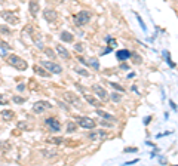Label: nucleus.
I'll return each instance as SVG.
<instances>
[{
  "mask_svg": "<svg viewBox=\"0 0 178 166\" xmlns=\"http://www.w3.org/2000/svg\"><path fill=\"white\" fill-rule=\"evenodd\" d=\"M137 151H138L137 147H126L123 150V153H137Z\"/></svg>",
  "mask_w": 178,
  "mask_h": 166,
  "instance_id": "36",
  "label": "nucleus"
},
{
  "mask_svg": "<svg viewBox=\"0 0 178 166\" xmlns=\"http://www.w3.org/2000/svg\"><path fill=\"white\" fill-rule=\"evenodd\" d=\"M132 58H134V64H141V62H143L141 56H140L138 53H132Z\"/></svg>",
  "mask_w": 178,
  "mask_h": 166,
  "instance_id": "35",
  "label": "nucleus"
},
{
  "mask_svg": "<svg viewBox=\"0 0 178 166\" xmlns=\"http://www.w3.org/2000/svg\"><path fill=\"white\" fill-rule=\"evenodd\" d=\"M16 89H18L20 92H22V91L25 89V86H24V85H18V87H16Z\"/></svg>",
  "mask_w": 178,
  "mask_h": 166,
  "instance_id": "43",
  "label": "nucleus"
},
{
  "mask_svg": "<svg viewBox=\"0 0 178 166\" xmlns=\"http://www.w3.org/2000/svg\"><path fill=\"white\" fill-rule=\"evenodd\" d=\"M110 100L113 101V102H119V101L122 100V95H120V93L113 92V93H111V95H110Z\"/></svg>",
  "mask_w": 178,
  "mask_h": 166,
  "instance_id": "27",
  "label": "nucleus"
},
{
  "mask_svg": "<svg viewBox=\"0 0 178 166\" xmlns=\"http://www.w3.org/2000/svg\"><path fill=\"white\" fill-rule=\"evenodd\" d=\"M7 104H9V100L3 93H0V105H7Z\"/></svg>",
  "mask_w": 178,
  "mask_h": 166,
  "instance_id": "33",
  "label": "nucleus"
},
{
  "mask_svg": "<svg viewBox=\"0 0 178 166\" xmlns=\"http://www.w3.org/2000/svg\"><path fill=\"white\" fill-rule=\"evenodd\" d=\"M101 125H103V126H111L110 123H105V122H101Z\"/></svg>",
  "mask_w": 178,
  "mask_h": 166,
  "instance_id": "45",
  "label": "nucleus"
},
{
  "mask_svg": "<svg viewBox=\"0 0 178 166\" xmlns=\"http://www.w3.org/2000/svg\"><path fill=\"white\" fill-rule=\"evenodd\" d=\"M85 100H86V102H88V104L96 107V108H98V107H101V101L96 100V98H94L92 95H88V93H86V95H85Z\"/></svg>",
  "mask_w": 178,
  "mask_h": 166,
  "instance_id": "15",
  "label": "nucleus"
},
{
  "mask_svg": "<svg viewBox=\"0 0 178 166\" xmlns=\"http://www.w3.org/2000/svg\"><path fill=\"white\" fill-rule=\"evenodd\" d=\"M0 33L2 34H11V30L6 25H0Z\"/></svg>",
  "mask_w": 178,
  "mask_h": 166,
  "instance_id": "38",
  "label": "nucleus"
},
{
  "mask_svg": "<svg viewBox=\"0 0 178 166\" xmlns=\"http://www.w3.org/2000/svg\"><path fill=\"white\" fill-rule=\"evenodd\" d=\"M77 125L82 126L83 129H95V126H96L95 120H92L91 117H85V116H80L77 119Z\"/></svg>",
  "mask_w": 178,
  "mask_h": 166,
  "instance_id": "5",
  "label": "nucleus"
},
{
  "mask_svg": "<svg viewBox=\"0 0 178 166\" xmlns=\"http://www.w3.org/2000/svg\"><path fill=\"white\" fill-rule=\"evenodd\" d=\"M33 42L39 49H43V40H42V36L39 33H33Z\"/></svg>",
  "mask_w": 178,
  "mask_h": 166,
  "instance_id": "20",
  "label": "nucleus"
},
{
  "mask_svg": "<svg viewBox=\"0 0 178 166\" xmlns=\"http://www.w3.org/2000/svg\"><path fill=\"white\" fill-rule=\"evenodd\" d=\"M86 65L92 67L94 70H100V62H98V58H89Z\"/></svg>",
  "mask_w": 178,
  "mask_h": 166,
  "instance_id": "21",
  "label": "nucleus"
},
{
  "mask_svg": "<svg viewBox=\"0 0 178 166\" xmlns=\"http://www.w3.org/2000/svg\"><path fill=\"white\" fill-rule=\"evenodd\" d=\"M163 55H165V60H166V62L169 64V67H171V68H174V67H175V64L172 62L171 56H169V52H168V51H165V52H163Z\"/></svg>",
  "mask_w": 178,
  "mask_h": 166,
  "instance_id": "28",
  "label": "nucleus"
},
{
  "mask_svg": "<svg viewBox=\"0 0 178 166\" xmlns=\"http://www.w3.org/2000/svg\"><path fill=\"white\" fill-rule=\"evenodd\" d=\"M60 37H61V40H62V42H65V43H71V42L74 40V37H73V34L69 33V31H62Z\"/></svg>",
  "mask_w": 178,
  "mask_h": 166,
  "instance_id": "19",
  "label": "nucleus"
},
{
  "mask_svg": "<svg viewBox=\"0 0 178 166\" xmlns=\"http://www.w3.org/2000/svg\"><path fill=\"white\" fill-rule=\"evenodd\" d=\"M91 20V13L88 11H80L79 13H76L74 15V24L76 27H83L86 25Z\"/></svg>",
  "mask_w": 178,
  "mask_h": 166,
  "instance_id": "3",
  "label": "nucleus"
},
{
  "mask_svg": "<svg viewBox=\"0 0 178 166\" xmlns=\"http://www.w3.org/2000/svg\"><path fill=\"white\" fill-rule=\"evenodd\" d=\"M135 16H137V20H138V22H140V27H141V30L143 31H147V27H145V24H144V21H143V18L138 15L137 12H135Z\"/></svg>",
  "mask_w": 178,
  "mask_h": 166,
  "instance_id": "29",
  "label": "nucleus"
},
{
  "mask_svg": "<svg viewBox=\"0 0 178 166\" xmlns=\"http://www.w3.org/2000/svg\"><path fill=\"white\" fill-rule=\"evenodd\" d=\"M42 67H43L45 70H49V73H54V74L62 73L61 65H58L56 62H52V61H42Z\"/></svg>",
  "mask_w": 178,
  "mask_h": 166,
  "instance_id": "4",
  "label": "nucleus"
},
{
  "mask_svg": "<svg viewBox=\"0 0 178 166\" xmlns=\"http://www.w3.org/2000/svg\"><path fill=\"white\" fill-rule=\"evenodd\" d=\"M74 71L77 74H80V76H83V77H89V71H86L85 68H80V67H76Z\"/></svg>",
  "mask_w": 178,
  "mask_h": 166,
  "instance_id": "24",
  "label": "nucleus"
},
{
  "mask_svg": "<svg viewBox=\"0 0 178 166\" xmlns=\"http://www.w3.org/2000/svg\"><path fill=\"white\" fill-rule=\"evenodd\" d=\"M6 62L9 64V65H12L14 68H16V70H20V71H24V70H27L28 68V62L25 60H22L21 56H18V55H7L6 58Z\"/></svg>",
  "mask_w": 178,
  "mask_h": 166,
  "instance_id": "1",
  "label": "nucleus"
},
{
  "mask_svg": "<svg viewBox=\"0 0 178 166\" xmlns=\"http://www.w3.org/2000/svg\"><path fill=\"white\" fill-rule=\"evenodd\" d=\"M64 100L67 101V102H70V104H74V105H79L80 104V101H79V98H77V95L73 92H65L64 93Z\"/></svg>",
  "mask_w": 178,
  "mask_h": 166,
  "instance_id": "12",
  "label": "nucleus"
},
{
  "mask_svg": "<svg viewBox=\"0 0 178 166\" xmlns=\"http://www.w3.org/2000/svg\"><path fill=\"white\" fill-rule=\"evenodd\" d=\"M40 11V5H39V0H30V3H28V12L30 15L36 18L37 16V13Z\"/></svg>",
  "mask_w": 178,
  "mask_h": 166,
  "instance_id": "8",
  "label": "nucleus"
},
{
  "mask_svg": "<svg viewBox=\"0 0 178 166\" xmlns=\"http://www.w3.org/2000/svg\"><path fill=\"white\" fill-rule=\"evenodd\" d=\"M12 101H14L15 104H24V102H25V98H22L20 95H15L14 98H12Z\"/></svg>",
  "mask_w": 178,
  "mask_h": 166,
  "instance_id": "31",
  "label": "nucleus"
},
{
  "mask_svg": "<svg viewBox=\"0 0 178 166\" xmlns=\"http://www.w3.org/2000/svg\"><path fill=\"white\" fill-rule=\"evenodd\" d=\"M45 123L49 128V131H52V132H60L61 131V123L55 117H48V119L45 120Z\"/></svg>",
  "mask_w": 178,
  "mask_h": 166,
  "instance_id": "6",
  "label": "nucleus"
},
{
  "mask_svg": "<svg viewBox=\"0 0 178 166\" xmlns=\"http://www.w3.org/2000/svg\"><path fill=\"white\" fill-rule=\"evenodd\" d=\"M96 114L101 117V119H105V120H110V122H116V119L111 116L110 113H105V111H103V110H96Z\"/></svg>",
  "mask_w": 178,
  "mask_h": 166,
  "instance_id": "18",
  "label": "nucleus"
},
{
  "mask_svg": "<svg viewBox=\"0 0 178 166\" xmlns=\"http://www.w3.org/2000/svg\"><path fill=\"white\" fill-rule=\"evenodd\" d=\"M5 2H6V0H0V5H2V3H5Z\"/></svg>",
  "mask_w": 178,
  "mask_h": 166,
  "instance_id": "46",
  "label": "nucleus"
},
{
  "mask_svg": "<svg viewBox=\"0 0 178 166\" xmlns=\"http://www.w3.org/2000/svg\"><path fill=\"white\" fill-rule=\"evenodd\" d=\"M45 53H46V55H48L49 58H55L54 49H51V47H46V49H45Z\"/></svg>",
  "mask_w": 178,
  "mask_h": 166,
  "instance_id": "37",
  "label": "nucleus"
},
{
  "mask_svg": "<svg viewBox=\"0 0 178 166\" xmlns=\"http://www.w3.org/2000/svg\"><path fill=\"white\" fill-rule=\"evenodd\" d=\"M7 49H9V45L2 43V45H0V56H5V58H6L7 56Z\"/></svg>",
  "mask_w": 178,
  "mask_h": 166,
  "instance_id": "22",
  "label": "nucleus"
},
{
  "mask_svg": "<svg viewBox=\"0 0 178 166\" xmlns=\"http://www.w3.org/2000/svg\"><path fill=\"white\" fill-rule=\"evenodd\" d=\"M56 52H58V55L61 56L62 60H70V52L62 45H56Z\"/></svg>",
  "mask_w": 178,
  "mask_h": 166,
  "instance_id": "14",
  "label": "nucleus"
},
{
  "mask_svg": "<svg viewBox=\"0 0 178 166\" xmlns=\"http://www.w3.org/2000/svg\"><path fill=\"white\" fill-rule=\"evenodd\" d=\"M16 128H18V129H22V131H30V125H28L27 122H18V123H16Z\"/></svg>",
  "mask_w": 178,
  "mask_h": 166,
  "instance_id": "25",
  "label": "nucleus"
},
{
  "mask_svg": "<svg viewBox=\"0 0 178 166\" xmlns=\"http://www.w3.org/2000/svg\"><path fill=\"white\" fill-rule=\"evenodd\" d=\"M48 142H51V144H55V146H58V144H62V138L61 137H55V138H48Z\"/></svg>",
  "mask_w": 178,
  "mask_h": 166,
  "instance_id": "23",
  "label": "nucleus"
},
{
  "mask_svg": "<svg viewBox=\"0 0 178 166\" xmlns=\"http://www.w3.org/2000/svg\"><path fill=\"white\" fill-rule=\"evenodd\" d=\"M0 116H2V119L5 120V122H9V120H12V117L15 116V113L12 111V110H3V111L0 113Z\"/></svg>",
  "mask_w": 178,
  "mask_h": 166,
  "instance_id": "16",
  "label": "nucleus"
},
{
  "mask_svg": "<svg viewBox=\"0 0 178 166\" xmlns=\"http://www.w3.org/2000/svg\"><path fill=\"white\" fill-rule=\"evenodd\" d=\"M109 85L111 87H114V89H117L119 92H125V87L123 86H120V85H117V83H113V82H109Z\"/></svg>",
  "mask_w": 178,
  "mask_h": 166,
  "instance_id": "32",
  "label": "nucleus"
},
{
  "mask_svg": "<svg viewBox=\"0 0 178 166\" xmlns=\"http://www.w3.org/2000/svg\"><path fill=\"white\" fill-rule=\"evenodd\" d=\"M88 137H89V140H91V141H98V140L105 138V137H107V133L104 132V131H92Z\"/></svg>",
  "mask_w": 178,
  "mask_h": 166,
  "instance_id": "13",
  "label": "nucleus"
},
{
  "mask_svg": "<svg viewBox=\"0 0 178 166\" xmlns=\"http://www.w3.org/2000/svg\"><path fill=\"white\" fill-rule=\"evenodd\" d=\"M150 122H151V117L149 116V117H145V119H144V125H147V123H150Z\"/></svg>",
  "mask_w": 178,
  "mask_h": 166,
  "instance_id": "41",
  "label": "nucleus"
},
{
  "mask_svg": "<svg viewBox=\"0 0 178 166\" xmlns=\"http://www.w3.org/2000/svg\"><path fill=\"white\" fill-rule=\"evenodd\" d=\"M169 104H171V107H172V110H174V111H177V104H175V102H169Z\"/></svg>",
  "mask_w": 178,
  "mask_h": 166,
  "instance_id": "40",
  "label": "nucleus"
},
{
  "mask_svg": "<svg viewBox=\"0 0 178 166\" xmlns=\"http://www.w3.org/2000/svg\"><path fill=\"white\" fill-rule=\"evenodd\" d=\"M0 16L6 21V22H9L11 25H16V24L20 22V15H18L16 11H2V12H0Z\"/></svg>",
  "mask_w": 178,
  "mask_h": 166,
  "instance_id": "2",
  "label": "nucleus"
},
{
  "mask_svg": "<svg viewBox=\"0 0 178 166\" xmlns=\"http://www.w3.org/2000/svg\"><path fill=\"white\" fill-rule=\"evenodd\" d=\"M76 129H77V125H76L74 122H69L67 123V132L69 133H73Z\"/></svg>",
  "mask_w": 178,
  "mask_h": 166,
  "instance_id": "26",
  "label": "nucleus"
},
{
  "mask_svg": "<svg viewBox=\"0 0 178 166\" xmlns=\"http://www.w3.org/2000/svg\"><path fill=\"white\" fill-rule=\"evenodd\" d=\"M131 56H132V53H131L128 49H120V51L116 52V58L119 61H122V62H123V61H128Z\"/></svg>",
  "mask_w": 178,
  "mask_h": 166,
  "instance_id": "11",
  "label": "nucleus"
},
{
  "mask_svg": "<svg viewBox=\"0 0 178 166\" xmlns=\"http://www.w3.org/2000/svg\"><path fill=\"white\" fill-rule=\"evenodd\" d=\"M105 42L109 43V46H110V47H116V46H117V42H116L114 39H111L110 36H107V37H105Z\"/></svg>",
  "mask_w": 178,
  "mask_h": 166,
  "instance_id": "30",
  "label": "nucleus"
},
{
  "mask_svg": "<svg viewBox=\"0 0 178 166\" xmlns=\"http://www.w3.org/2000/svg\"><path fill=\"white\" fill-rule=\"evenodd\" d=\"M51 104H49L48 101H37L34 105H33V113L36 114H42L45 110H48V108H51Z\"/></svg>",
  "mask_w": 178,
  "mask_h": 166,
  "instance_id": "7",
  "label": "nucleus"
},
{
  "mask_svg": "<svg viewBox=\"0 0 178 166\" xmlns=\"http://www.w3.org/2000/svg\"><path fill=\"white\" fill-rule=\"evenodd\" d=\"M42 154H43L45 157H48V159H51V157H55V151H48V150H43V151H42Z\"/></svg>",
  "mask_w": 178,
  "mask_h": 166,
  "instance_id": "34",
  "label": "nucleus"
},
{
  "mask_svg": "<svg viewBox=\"0 0 178 166\" xmlns=\"http://www.w3.org/2000/svg\"><path fill=\"white\" fill-rule=\"evenodd\" d=\"M74 49H76V52H83V45L82 43H76Z\"/></svg>",
  "mask_w": 178,
  "mask_h": 166,
  "instance_id": "39",
  "label": "nucleus"
},
{
  "mask_svg": "<svg viewBox=\"0 0 178 166\" xmlns=\"http://www.w3.org/2000/svg\"><path fill=\"white\" fill-rule=\"evenodd\" d=\"M92 92L95 93L101 101L107 100V96H109V95H107V91H105L103 86H100V85H94V86H92Z\"/></svg>",
  "mask_w": 178,
  "mask_h": 166,
  "instance_id": "9",
  "label": "nucleus"
},
{
  "mask_svg": "<svg viewBox=\"0 0 178 166\" xmlns=\"http://www.w3.org/2000/svg\"><path fill=\"white\" fill-rule=\"evenodd\" d=\"M120 68H122V70H129V65H128V64H122Z\"/></svg>",
  "mask_w": 178,
  "mask_h": 166,
  "instance_id": "42",
  "label": "nucleus"
},
{
  "mask_svg": "<svg viewBox=\"0 0 178 166\" xmlns=\"http://www.w3.org/2000/svg\"><path fill=\"white\" fill-rule=\"evenodd\" d=\"M43 18L48 21V22H54V21H56V18H58V13L55 12L54 9L46 7V9L43 11Z\"/></svg>",
  "mask_w": 178,
  "mask_h": 166,
  "instance_id": "10",
  "label": "nucleus"
},
{
  "mask_svg": "<svg viewBox=\"0 0 178 166\" xmlns=\"http://www.w3.org/2000/svg\"><path fill=\"white\" fill-rule=\"evenodd\" d=\"M20 2H21V3H24V2H25V0H20Z\"/></svg>",
  "mask_w": 178,
  "mask_h": 166,
  "instance_id": "47",
  "label": "nucleus"
},
{
  "mask_svg": "<svg viewBox=\"0 0 178 166\" xmlns=\"http://www.w3.org/2000/svg\"><path fill=\"white\" fill-rule=\"evenodd\" d=\"M33 70H34L36 74H39V76H42V77H49V74H51L49 71H45L42 65H34L33 67Z\"/></svg>",
  "mask_w": 178,
  "mask_h": 166,
  "instance_id": "17",
  "label": "nucleus"
},
{
  "mask_svg": "<svg viewBox=\"0 0 178 166\" xmlns=\"http://www.w3.org/2000/svg\"><path fill=\"white\" fill-rule=\"evenodd\" d=\"M131 89H132V92H137V93H138V87L135 86V85H134V86L131 87Z\"/></svg>",
  "mask_w": 178,
  "mask_h": 166,
  "instance_id": "44",
  "label": "nucleus"
}]
</instances>
